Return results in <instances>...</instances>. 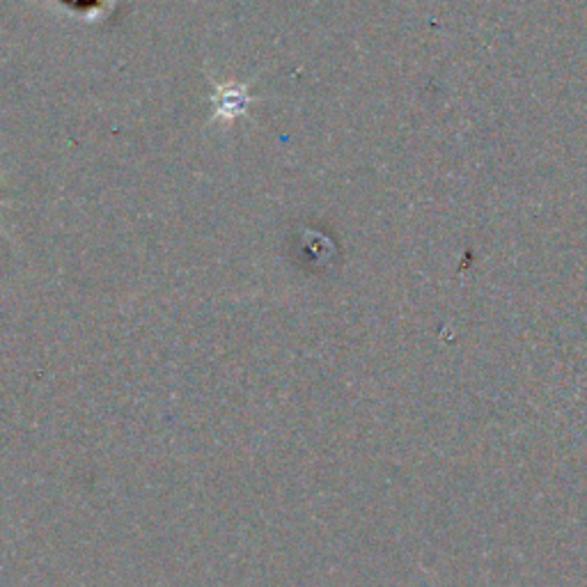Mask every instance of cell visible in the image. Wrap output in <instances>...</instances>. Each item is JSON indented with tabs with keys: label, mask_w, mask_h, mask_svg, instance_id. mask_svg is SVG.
Segmentation results:
<instances>
[{
	"label": "cell",
	"mask_w": 587,
	"mask_h": 587,
	"mask_svg": "<svg viewBox=\"0 0 587 587\" xmlns=\"http://www.w3.org/2000/svg\"><path fill=\"white\" fill-rule=\"evenodd\" d=\"M212 101H214L212 122H235L239 117H248L250 107L260 101V97L250 92V86H246V83L212 80Z\"/></svg>",
	"instance_id": "6da1fadb"
},
{
	"label": "cell",
	"mask_w": 587,
	"mask_h": 587,
	"mask_svg": "<svg viewBox=\"0 0 587 587\" xmlns=\"http://www.w3.org/2000/svg\"><path fill=\"white\" fill-rule=\"evenodd\" d=\"M3 179H5V177H0V184H3ZM10 204H12L10 200H0V207H10ZM0 233H3V229H0Z\"/></svg>",
	"instance_id": "7a4b0ae2"
}]
</instances>
